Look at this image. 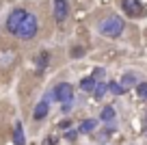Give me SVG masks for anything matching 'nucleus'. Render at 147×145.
Returning a JSON list of instances; mask_svg holds the SVG:
<instances>
[{
  "mask_svg": "<svg viewBox=\"0 0 147 145\" xmlns=\"http://www.w3.org/2000/svg\"><path fill=\"white\" fill-rule=\"evenodd\" d=\"M50 98L56 100V102H61V108L67 113V110L71 108V104H74V87L69 85V82H59V85L50 91Z\"/></svg>",
  "mask_w": 147,
  "mask_h": 145,
  "instance_id": "f257e3e1",
  "label": "nucleus"
},
{
  "mask_svg": "<svg viewBox=\"0 0 147 145\" xmlns=\"http://www.w3.org/2000/svg\"><path fill=\"white\" fill-rule=\"evenodd\" d=\"M97 30L104 37H119L121 33H123V20H121L119 15H108V18H104L100 22Z\"/></svg>",
  "mask_w": 147,
  "mask_h": 145,
  "instance_id": "f03ea898",
  "label": "nucleus"
},
{
  "mask_svg": "<svg viewBox=\"0 0 147 145\" xmlns=\"http://www.w3.org/2000/svg\"><path fill=\"white\" fill-rule=\"evenodd\" d=\"M37 33H39V20H37L35 13H30V11H28L26 18H24V22H22V26L18 28V33H15V35H18L20 39H32Z\"/></svg>",
  "mask_w": 147,
  "mask_h": 145,
  "instance_id": "7ed1b4c3",
  "label": "nucleus"
},
{
  "mask_svg": "<svg viewBox=\"0 0 147 145\" xmlns=\"http://www.w3.org/2000/svg\"><path fill=\"white\" fill-rule=\"evenodd\" d=\"M26 13H28L26 9H13V11L9 13V18H7V30H9L11 35H15V33H18V28L22 26Z\"/></svg>",
  "mask_w": 147,
  "mask_h": 145,
  "instance_id": "20e7f679",
  "label": "nucleus"
},
{
  "mask_svg": "<svg viewBox=\"0 0 147 145\" xmlns=\"http://www.w3.org/2000/svg\"><path fill=\"white\" fill-rule=\"evenodd\" d=\"M67 13H69V5L67 0H54V20L59 24H63L67 20Z\"/></svg>",
  "mask_w": 147,
  "mask_h": 145,
  "instance_id": "39448f33",
  "label": "nucleus"
},
{
  "mask_svg": "<svg viewBox=\"0 0 147 145\" xmlns=\"http://www.w3.org/2000/svg\"><path fill=\"white\" fill-rule=\"evenodd\" d=\"M121 7H123V11L130 18H138V15L143 13V5L138 0H121Z\"/></svg>",
  "mask_w": 147,
  "mask_h": 145,
  "instance_id": "423d86ee",
  "label": "nucleus"
},
{
  "mask_svg": "<svg viewBox=\"0 0 147 145\" xmlns=\"http://www.w3.org/2000/svg\"><path fill=\"white\" fill-rule=\"evenodd\" d=\"M50 102H52V98H50V93H48L46 98H43V100L35 106V113H32V117H35L37 121H41V119L48 115V110H50Z\"/></svg>",
  "mask_w": 147,
  "mask_h": 145,
  "instance_id": "0eeeda50",
  "label": "nucleus"
},
{
  "mask_svg": "<svg viewBox=\"0 0 147 145\" xmlns=\"http://www.w3.org/2000/svg\"><path fill=\"white\" fill-rule=\"evenodd\" d=\"M13 145H26V139H24V128H22V121H15V126H13Z\"/></svg>",
  "mask_w": 147,
  "mask_h": 145,
  "instance_id": "6e6552de",
  "label": "nucleus"
},
{
  "mask_svg": "<svg viewBox=\"0 0 147 145\" xmlns=\"http://www.w3.org/2000/svg\"><path fill=\"white\" fill-rule=\"evenodd\" d=\"M35 63H37V74H41L43 69L48 67V63H50V54H48V52H39V56L35 59Z\"/></svg>",
  "mask_w": 147,
  "mask_h": 145,
  "instance_id": "1a4fd4ad",
  "label": "nucleus"
},
{
  "mask_svg": "<svg viewBox=\"0 0 147 145\" xmlns=\"http://www.w3.org/2000/svg\"><path fill=\"white\" fill-rule=\"evenodd\" d=\"M123 89H128V87H132V85H138V78H136V74H132V72H128V74H123V78H121V82H119Z\"/></svg>",
  "mask_w": 147,
  "mask_h": 145,
  "instance_id": "9d476101",
  "label": "nucleus"
},
{
  "mask_svg": "<svg viewBox=\"0 0 147 145\" xmlns=\"http://www.w3.org/2000/svg\"><path fill=\"white\" fill-rule=\"evenodd\" d=\"M95 126H97V121H95V119H84V121L80 123L78 132H82V134H89V132H93V130H95Z\"/></svg>",
  "mask_w": 147,
  "mask_h": 145,
  "instance_id": "9b49d317",
  "label": "nucleus"
},
{
  "mask_svg": "<svg viewBox=\"0 0 147 145\" xmlns=\"http://www.w3.org/2000/svg\"><path fill=\"white\" fill-rule=\"evenodd\" d=\"M100 119H102V121H106V123H110L113 119H115V108H113V106H104L102 113H100Z\"/></svg>",
  "mask_w": 147,
  "mask_h": 145,
  "instance_id": "f8f14e48",
  "label": "nucleus"
},
{
  "mask_svg": "<svg viewBox=\"0 0 147 145\" xmlns=\"http://www.w3.org/2000/svg\"><path fill=\"white\" fill-rule=\"evenodd\" d=\"M106 91H108L106 82H97V85H95V89H93V98H95V100H102V98L106 95Z\"/></svg>",
  "mask_w": 147,
  "mask_h": 145,
  "instance_id": "ddd939ff",
  "label": "nucleus"
},
{
  "mask_svg": "<svg viewBox=\"0 0 147 145\" xmlns=\"http://www.w3.org/2000/svg\"><path fill=\"white\" fill-rule=\"evenodd\" d=\"M80 89H82V91H89V93H93V89H95V80H93L91 76L82 78V80H80Z\"/></svg>",
  "mask_w": 147,
  "mask_h": 145,
  "instance_id": "4468645a",
  "label": "nucleus"
},
{
  "mask_svg": "<svg viewBox=\"0 0 147 145\" xmlns=\"http://www.w3.org/2000/svg\"><path fill=\"white\" fill-rule=\"evenodd\" d=\"M106 87H108V91H110L113 95H123V93H125V89L119 85V82H108Z\"/></svg>",
  "mask_w": 147,
  "mask_h": 145,
  "instance_id": "2eb2a0df",
  "label": "nucleus"
},
{
  "mask_svg": "<svg viewBox=\"0 0 147 145\" xmlns=\"http://www.w3.org/2000/svg\"><path fill=\"white\" fill-rule=\"evenodd\" d=\"M136 95L141 100H147V82H138L136 85Z\"/></svg>",
  "mask_w": 147,
  "mask_h": 145,
  "instance_id": "dca6fc26",
  "label": "nucleus"
},
{
  "mask_svg": "<svg viewBox=\"0 0 147 145\" xmlns=\"http://www.w3.org/2000/svg\"><path fill=\"white\" fill-rule=\"evenodd\" d=\"M104 74H106V72H104V67H95V69H93V74H91V78L97 82L100 78H104Z\"/></svg>",
  "mask_w": 147,
  "mask_h": 145,
  "instance_id": "f3484780",
  "label": "nucleus"
},
{
  "mask_svg": "<svg viewBox=\"0 0 147 145\" xmlns=\"http://www.w3.org/2000/svg\"><path fill=\"white\" fill-rule=\"evenodd\" d=\"M65 139H67V141H74V139H76V130H69V132H65Z\"/></svg>",
  "mask_w": 147,
  "mask_h": 145,
  "instance_id": "a211bd4d",
  "label": "nucleus"
},
{
  "mask_svg": "<svg viewBox=\"0 0 147 145\" xmlns=\"http://www.w3.org/2000/svg\"><path fill=\"white\" fill-rule=\"evenodd\" d=\"M54 143H56L54 136H48V139H43V143H41V145H54Z\"/></svg>",
  "mask_w": 147,
  "mask_h": 145,
  "instance_id": "6ab92c4d",
  "label": "nucleus"
},
{
  "mask_svg": "<svg viewBox=\"0 0 147 145\" xmlns=\"http://www.w3.org/2000/svg\"><path fill=\"white\" fill-rule=\"evenodd\" d=\"M71 54H74V56H82V54H84V50H82V48H74Z\"/></svg>",
  "mask_w": 147,
  "mask_h": 145,
  "instance_id": "aec40b11",
  "label": "nucleus"
},
{
  "mask_svg": "<svg viewBox=\"0 0 147 145\" xmlns=\"http://www.w3.org/2000/svg\"><path fill=\"white\" fill-rule=\"evenodd\" d=\"M59 128H63V130H65V128H69V119H65V121H61V123H59Z\"/></svg>",
  "mask_w": 147,
  "mask_h": 145,
  "instance_id": "412c9836",
  "label": "nucleus"
},
{
  "mask_svg": "<svg viewBox=\"0 0 147 145\" xmlns=\"http://www.w3.org/2000/svg\"><path fill=\"white\" fill-rule=\"evenodd\" d=\"M145 121H147V117H145Z\"/></svg>",
  "mask_w": 147,
  "mask_h": 145,
  "instance_id": "4be33fe9",
  "label": "nucleus"
}]
</instances>
